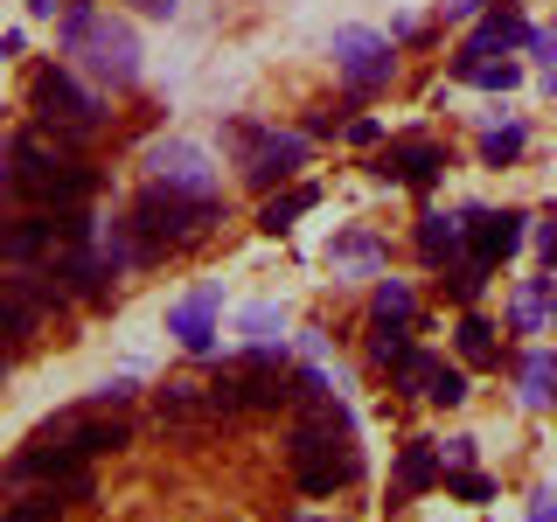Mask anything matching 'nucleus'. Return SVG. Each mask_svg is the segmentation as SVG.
<instances>
[{
    "mask_svg": "<svg viewBox=\"0 0 557 522\" xmlns=\"http://www.w3.org/2000/svg\"><path fill=\"white\" fill-rule=\"evenodd\" d=\"M293 481L300 495H335L362 474V452H356V418H348L342 397H321V405H300L293 418V439H286Z\"/></svg>",
    "mask_w": 557,
    "mask_h": 522,
    "instance_id": "nucleus-1",
    "label": "nucleus"
},
{
    "mask_svg": "<svg viewBox=\"0 0 557 522\" xmlns=\"http://www.w3.org/2000/svg\"><path fill=\"white\" fill-rule=\"evenodd\" d=\"M0 188L57 216V209H84V202H91V188H98V167L84 161V153H63V147H49V139H14V174H8Z\"/></svg>",
    "mask_w": 557,
    "mask_h": 522,
    "instance_id": "nucleus-2",
    "label": "nucleus"
},
{
    "mask_svg": "<svg viewBox=\"0 0 557 522\" xmlns=\"http://www.w3.org/2000/svg\"><path fill=\"white\" fill-rule=\"evenodd\" d=\"M209 223H216V196H182L168 182H147L126 209V231L139 244V258H161V251H182L196 244Z\"/></svg>",
    "mask_w": 557,
    "mask_h": 522,
    "instance_id": "nucleus-3",
    "label": "nucleus"
},
{
    "mask_svg": "<svg viewBox=\"0 0 557 522\" xmlns=\"http://www.w3.org/2000/svg\"><path fill=\"white\" fill-rule=\"evenodd\" d=\"M28 104H35V126L57 139L63 153H77L84 139H91V133L104 126L98 98H91V91H77V77H70V70H57V63H42V70H35Z\"/></svg>",
    "mask_w": 557,
    "mask_h": 522,
    "instance_id": "nucleus-4",
    "label": "nucleus"
},
{
    "mask_svg": "<svg viewBox=\"0 0 557 522\" xmlns=\"http://www.w3.org/2000/svg\"><path fill=\"white\" fill-rule=\"evenodd\" d=\"M209 390H216L223 411H278V405H293V370L278 362V348H251V356L216 362Z\"/></svg>",
    "mask_w": 557,
    "mask_h": 522,
    "instance_id": "nucleus-5",
    "label": "nucleus"
},
{
    "mask_svg": "<svg viewBox=\"0 0 557 522\" xmlns=\"http://www.w3.org/2000/svg\"><path fill=\"white\" fill-rule=\"evenodd\" d=\"M126 439H133V425H126L119 411L84 405V411H57L49 425H35V439H28V446L57 452V460H104V452H119Z\"/></svg>",
    "mask_w": 557,
    "mask_h": 522,
    "instance_id": "nucleus-6",
    "label": "nucleus"
},
{
    "mask_svg": "<svg viewBox=\"0 0 557 522\" xmlns=\"http://www.w3.org/2000/svg\"><path fill=\"white\" fill-rule=\"evenodd\" d=\"M70 57H77L84 70H91L98 84H112V91H126V84H139V35L126 22H112V14H98L91 28L70 42Z\"/></svg>",
    "mask_w": 557,
    "mask_h": 522,
    "instance_id": "nucleus-7",
    "label": "nucleus"
},
{
    "mask_svg": "<svg viewBox=\"0 0 557 522\" xmlns=\"http://www.w3.org/2000/svg\"><path fill=\"white\" fill-rule=\"evenodd\" d=\"M223 418H231V411L216 405V390H209V383L174 376V383H161V390H153V425H161L168 439H209Z\"/></svg>",
    "mask_w": 557,
    "mask_h": 522,
    "instance_id": "nucleus-8",
    "label": "nucleus"
},
{
    "mask_svg": "<svg viewBox=\"0 0 557 522\" xmlns=\"http://www.w3.org/2000/svg\"><path fill=\"white\" fill-rule=\"evenodd\" d=\"M223 139H231V147L244 153V182H251V188L286 182V174L307 161V133H258V126H231Z\"/></svg>",
    "mask_w": 557,
    "mask_h": 522,
    "instance_id": "nucleus-9",
    "label": "nucleus"
},
{
    "mask_svg": "<svg viewBox=\"0 0 557 522\" xmlns=\"http://www.w3.org/2000/svg\"><path fill=\"white\" fill-rule=\"evenodd\" d=\"M335 70H342V84L356 98H376L383 84L397 77V57H391V42L370 28H335Z\"/></svg>",
    "mask_w": 557,
    "mask_h": 522,
    "instance_id": "nucleus-10",
    "label": "nucleus"
},
{
    "mask_svg": "<svg viewBox=\"0 0 557 522\" xmlns=\"http://www.w3.org/2000/svg\"><path fill=\"white\" fill-rule=\"evenodd\" d=\"M440 167H446V147H440V139H425V133L391 139V147L376 153V174H383V182H397V188H432V182H440Z\"/></svg>",
    "mask_w": 557,
    "mask_h": 522,
    "instance_id": "nucleus-11",
    "label": "nucleus"
},
{
    "mask_svg": "<svg viewBox=\"0 0 557 522\" xmlns=\"http://www.w3.org/2000/svg\"><path fill=\"white\" fill-rule=\"evenodd\" d=\"M147 167H153V182L182 188V196H216V167H209V153L188 147V139H161V147H147Z\"/></svg>",
    "mask_w": 557,
    "mask_h": 522,
    "instance_id": "nucleus-12",
    "label": "nucleus"
},
{
    "mask_svg": "<svg viewBox=\"0 0 557 522\" xmlns=\"http://www.w3.org/2000/svg\"><path fill=\"white\" fill-rule=\"evenodd\" d=\"M467 216V244H474V265H502V258H516L522 251V209H460Z\"/></svg>",
    "mask_w": 557,
    "mask_h": 522,
    "instance_id": "nucleus-13",
    "label": "nucleus"
},
{
    "mask_svg": "<svg viewBox=\"0 0 557 522\" xmlns=\"http://www.w3.org/2000/svg\"><path fill=\"white\" fill-rule=\"evenodd\" d=\"M516 42H530V22H522L516 8H495V14H481V28L460 42V57H453V77H474L481 63H495V49H516Z\"/></svg>",
    "mask_w": 557,
    "mask_h": 522,
    "instance_id": "nucleus-14",
    "label": "nucleus"
},
{
    "mask_svg": "<svg viewBox=\"0 0 557 522\" xmlns=\"http://www.w3.org/2000/svg\"><path fill=\"white\" fill-rule=\"evenodd\" d=\"M216 307H223V286H196L188 300L168 307V335L182 348H196V356H209V335H216Z\"/></svg>",
    "mask_w": 557,
    "mask_h": 522,
    "instance_id": "nucleus-15",
    "label": "nucleus"
},
{
    "mask_svg": "<svg viewBox=\"0 0 557 522\" xmlns=\"http://www.w3.org/2000/svg\"><path fill=\"white\" fill-rule=\"evenodd\" d=\"M57 244V223L49 209H28V216H0V265H35Z\"/></svg>",
    "mask_w": 557,
    "mask_h": 522,
    "instance_id": "nucleus-16",
    "label": "nucleus"
},
{
    "mask_svg": "<svg viewBox=\"0 0 557 522\" xmlns=\"http://www.w3.org/2000/svg\"><path fill=\"white\" fill-rule=\"evenodd\" d=\"M460 244H467V216H418V258H425L432 272H446V265H460Z\"/></svg>",
    "mask_w": 557,
    "mask_h": 522,
    "instance_id": "nucleus-17",
    "label": "nucleus"
},
{
    "mask_svg": "<svg viewBox=\"0 0 557 522\" xmlns=\"http://www.w3.org/2000/svg\"><path fill=\"white\" fill-rule=\"evenodd\" d=\"M432 481H440V452H432L425 439H411L405 452H397V495H391V509H397V501H411V495H425Z\"/></svg>",
    "mask_w": 557,
    "mask_h": 522,
    "instance_id": "nucleus-18",
    "label": "nucleus"
},
{
    "mask_svg": "<svg viewBox=\"0 0 557 522\" xmlns=\"http://www.w3.org/2000/svg\"><path fill=\"white\" fill-rule=\"evenodd\" d=\"M313 202H321V188H313V182L286 188V196H272L265 209H258V231H265V237H286V231H293V216H307Z\"/></svg>",
    "mask_w": 557,
    "mask_h": 522,
    "instance_id": "nucleus-19",
    "label": "nucleus"
},
{
    "mask_svg": "<svg viewBox=\"0 0 557 522\" xmlns=\"http://www.w3.org/2000/svg\"><path fill=\"white\" fill-rule=\"evenodd\" d=\"M522 405H530V411H550L557 405V356H550V348L522 356Z\"/></svg>",
    "mask_w": 557,
    "mask_h": 522,
    "instance_id": "nucleus-20",
    "label": "nucleus"
},
{
    "mask_svg": "<svg viewBox=\"0 0 557 522\" xmlns=\"http://www.w3.org/2000/svg\"><path fill=\"white\" fill-rule=\"evenodd\" d=\"M327 265H335V272H376L383 265V244L370 231H348V237L327 244Z\"/></svg>",
    "mask_w": 557,
    "mask_h": 522,
    "instance_id": "nucleus-21",
    "label": "nucleus"
},
{
    "mask_svg": "<svg viewBox=\"0 0 557 522\" xmlns=\"http://www.w3.org/2000/svg\"><path fill=\"white\" fill-rule=\"evenodd\" d=\"M557 300V278H530V286L516 293V307H509V321H516V335H536L544 327V313Z\"/></svg>",
    "mask_w": 557,
    "mask_h": 522,
    "instance_id": "nucleus-22",
    "label": "nucleus"
},
{
    "mask_svg": "<svg viewBox=\"0 0 557 522\" xmlns=\"http://www.w3.org/2000/svg\"><path fill=\"white\" fill-rule=\"evenodd\" d=\"M453 335H460V356L474 362V370H495V362H502V348H495V327H487L481 313H467V321L453 327Z\"/></svg>",
    "mask_w": 557,
    "mask_h": 522,
    "instance_id": "nucleus-23",
    "label": "nucleus"
},
{
    "mask_svg": "<svg viewBox=\"0 0 557 522\" xmlns=\"http://www.w3.org/2000/svg\"><path fill=\"white\" fill-rule=\"evenodd\" d=\"M63 509H70V495H63V487H28V495L14 501V509L0 515V522H57Z\"/></svg>",
    "mask_w": 557,
    "mask_h": 522,
    "instance_id": "nucleus-24",
    "label": "nucleus"
},
{
    "mask_svg": "<svg viewBox=\"0 0 557 522\" xmlns=\"http://www.w3.org/2000/svg\"><path fill=\"white\" fill-rule=\"evenodd\" d=\"M411 313H418V300H411L405 278H376V321L383 327H411Z\"/></svg>",
    "mask_w": 557,
    "mask_h": 522,
    "instance_id": "nucleus-25",
    "label": "nucleus"
},
{
    "mask_svg": "<svg viewBox=\"0 0 557 522\" xmlns=\"http://www.w3.org/2000/svg\"><path fill=\"white\" fill-rule=\"evenodd\" d=\"M432 370H440V356H425V348H405V356L391 362L397 390H411V397H425V390H432Z\"/></svg>",
    "mask_w": 557,
    "mask_h": 522,
    "instance_id": "nucleus-26",
    "label": "nucleus"
},
{
    "mask_svg": "<svg viewBox=\"0 0 557 522\" xmlns=\"http://www.w3.org/2000/svg\"><path fill=\"white\" fill-rule=\"evenodd\" d=\"M522 147H530V133H522V126H495V133H481V161H487V167H509Z\"/></svg>",
    "mask_w": 557,
    "mask_h": 522,
    "instance_id": "nucleus-27",
    "label": "nucleus"
},
{
    "mask_svg": "<svg viewBox=\"0 0 557 522\" xmlns=\"http://www.w3.org/2000/svg\"><path fill=\"white\" fill-rule=\"evenodd\" d=\"M244 335H251V348H278V341H286L272 307H251V313H244Z\"/></svg>",
    "mask_w": 557,
    "mask_h": 522,
    "instance_id": "nucleus-28",
    "label": "nucleus"
},
{
    "mask_svg": "<svg viewBox=\"0 0 557 522\" xmlns=\"http://www.w3.org/2000/svg\"><path fill=\"white\" fill-rule=\"evenodd\" d=\"M397 356H405V327H383V321H376V335H370V362H376V370H391Z\"/></svg>",
    "mask_w": 557,
    "mask_h": 522,
    "instance_id": "nucleus-29",
    "label": "nucleus"
},
{
    "mask_svg": "<svg viewBox=\"0 0 557 522\" xmlns=\"http://www.w3.org/2000/svg\"><path fill=\"white\" fill-rule=\"evenodd\" d=\"M432 405H467V376L460 370H446V362H440V370H432Z\"/></svg>",
    "mask_w": 557,
    "mask_h": 522,
    "instance_id": "nucleus-30",
    "label": "nucleus"
},
{
    "mask_svg": "<svg viewBox=\"0 0 557 522\" xmlns=\"http://www.w3.org/2000/svg\"><path fill=\"white\" fill-rule=\"evenodd\" d=\"M446 487H453L460 501H495V481H487V474H474V467H460V474H453Z\"/></svg>",
    "mask_w": 557,
    "mask_h": 522,
    "instance_id": "nucleus-31",
    "label": "nucleus"
},
{
    "mask_svg": "<svg viewBox=\"0 0 557 522\" xmlns=\"http://www.w3.org/2000/svg\"><path fill=\"white\" fill-rule=\"evenodd\" d=\"M516 77H522L516 63H481V70H474L467 84H481V91H516Z\"/></svg>",
    "mask_w": 557,
    "mask_h": 522,
    "instance_id": "nucleus-32",
    "label": "nucleus"
},
{
    "mask_svg": "<svg viewBox=\"0 0 557 522\" xmlns=\"http://www.w3.org/2000/svg\"><path fill=\"white\" fill-rule=\"evenodd\" d=\"M481 272L487 265H446V293H453V300H474V293H481Z\"/></svg>",
    "mask_w": 557,
    "mask_h": 522,
    "instance_id": "nucleus-33",
    "label": "nucleus"
},
{
    "mask_svg": "<svg viewBox=\"0 0 557 522\" xmlns=\"http://www.w3.org/2000/svg\"><path fill=\"white\" fill-rule=\"evenodd\" d=\"M133 390H139L133 376H112V383H98V397H91V405H104V411H119V405H126Z\"/></svg>",
    "mask_w": 557,
    "mask_h": 522,
    "instance_id": "nucleus-34",
    "label": "nucleus"
},
{
    "mask_svg": "<svg viewBox=\"0 0 557 522\" xmlns=\"http://www.w3.org/2000/svg\"><path fill=\"white\" fill-rule=\"evenodd\" d=\"M530 522H557V487H536L530 495Z\"/></svg>",
    "mask_w": 557,
    "mask_h": 522,
    "instance_id": "nucleus-35",
    "label": "nucleus"
},
{
    "mask_svg": "<svg viewBox=\"0 0 557 522\" xmlns=\"http://www.w3.org/2000/svg\"><path fill=\"white\" fill-rule=\"evenodd\" d=\"M348 139H356V147H376L383 126H376V119H348Z\"/></svg>",
    "mask_w": 557,
    "mask_h": 522,
    "instance_id": "nucleus-36",
    "label": "nucleus"
},
{
    "mask_svg": "<svg viewBox=\"0 0 557 522\" xmlns=\"http://www.w3.org/2000/svg\"><path fill=\"white\" fill-rule=\"evenodd\" d=\"M536 251H544V265H557V216L536 223Z\"/></svg>",
    "mask_w": 557,
    "mask_h": 522,
    "instance_id": "nucleus-37",
    "label": "nucleus"
},
{
    "mask_svg": "<svg viewBox=\"0 0 557 522\" xmlns=\"http://www.w3.org/2000/svg\"><path fill=\"white\" fill-rule=\"evenodd\" d=\"M139 14H153V22H174V14H182V0H139Z\"/></svg>",
    "mask_w": 557,
    "mask_h": 522,
    "instance_id": "nucleus-38",
    "label": "nucleus"
},
{
    "mask_svg": "<svg viewBox=\"0 0 557 522\" xmlns=\"http://www.w3.org/2000/svg\"><path fill=\"white\" fill-rule=\"evenodd\" d=\"M446 460L453 467H474V439H446Z\"/></svg>",
    "mask_w": 557,
    "mask_h": 522,
    "instance_id": "nucleus-39",
    "label": "nucleus"
},
{
    "mask_svg": "<svg viewBox=\"0 0 557 522\" xmlns=\"http://www.w3.org/2000/svg\"><path fill=\"white\" fill-rule=\"evenodd\" d=\"M63 8H70V0H28V14H35V22H57Z\"/></svg>",
    "mask_w": 557,
    "mask_h": 522,
    "instance_id": "nucleus-40",
    "label": "nucleus"
},
{
    "mask_svg": "<svg viewBox=\"0 0 557 522\" xmlns=\"http://www.w3.org/2000/svg\"><path fill=\"white\" fill-rule=\"evenodd\" d=\"M550 98H557V70H550Z\"/></svg>",
    "mask_w": 557,
    "mask_h": 522,
    "instance_id": "nucleus-41",
    "label": "nucleus"
},
{
    "mask_svg": "<svg viewBox=\"0 0 557 522\" xmlns=\"http://www.w3.org/2000/svg\"><path fill=\"white\" fill-rule=\"evenodd\" d=\"M300 522H321V515H300Z\"/></svg>",
    "mask_w": 557,
    "mask_h": 522,
    "instance_id": "nucleus-42",
    "label": "nucleus"
}]
</instances>
